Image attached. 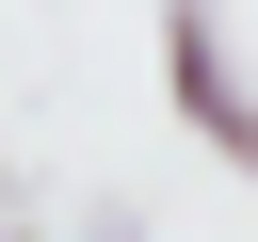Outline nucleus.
<instances>
[{
  "mask_svg": "<svg viewBox=\"0 0 258 242\" xmlns=\"http://www.w3.org/2000/svg\"><path fill=\"white\" fill-rule=\"evenodd\" d=\"M161 81H177V113H194V145L258 177V81L226 65V16H210V0H161Z\"/></svg>",
  "mask_w": 258,
  "mask_h": 242,
  "instance_id": "1",
  "label": "nucleus"
},
{
  "mask_svg": "<svg viewBox=\"0 0 258 242\" xmlns=\"http://www.w3.org/2000/svg\"><path fill=\"white\" fill-rule=\"evenodd\" d=\"M0 242H16V226H0Z\"/></svg>",
  "mask_w": 258,
  "mask_h": 242,
  "instance_id": "2",
  "label": "nucleus"
},
{
  "mask_svg": "<svg viewBox=\"0 0 258 242\" xmlns=\"http://www.w3.org/2000/svg\"><path fill=\"white\" fill-rule=\"evenodd\" d=\"M16 242H32V226H16Z\"/></svg>",
  "mask_w": 258,
  "mask_h": 242,
  "instance_id": "3",
  "label": "nucleus"
}]
</instances>
